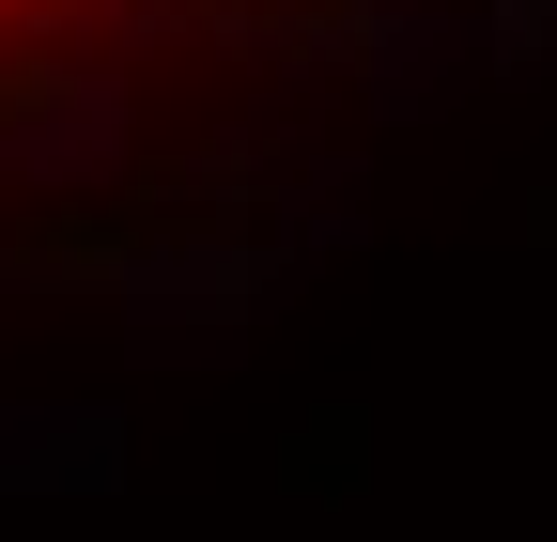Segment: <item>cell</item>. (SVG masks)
<instances>
[{
  "mask_svg": "<svg viewBox=\"0 0 557 542\" xmlns=\"http://www.w3.org/2000/svg\"><path fill=\"white\" fill-rule=\"evenodd\" d=\"M109 16H139V0H0V78H32L47 47H78V32H109Z\"/></svg>",
  "mask_w": 557,
  "mask_h": 542,
  "instance_id": "1",
  "label": "cell"
}]
</instances>
